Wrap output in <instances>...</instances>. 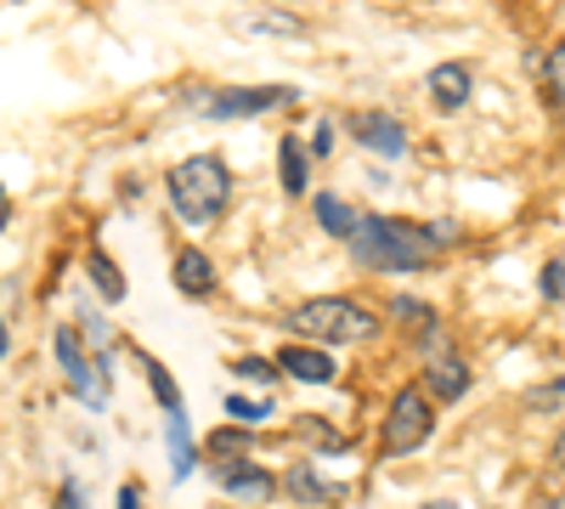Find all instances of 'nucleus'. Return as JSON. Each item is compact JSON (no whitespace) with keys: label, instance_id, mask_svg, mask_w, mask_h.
Segmentation results:
<instances>
[{"label":"nucleus","instance_id":"1","mask_svg":"<svg viewBox=\"0 0 565 509\" xmlns=\"http://www.w3.org/2000/svg\"><path fill=\"white\" fill-rule=\"evenodd\" d=\"M436 233H424L413 221H385V215H367L362 233L351 238V255L362 266H380V272H418L436 261Z\"/></svg>","mask_w":565,"mask_h":509},{"label":"nucleus","instance_id":"2","mask_svg":"<svg viewBox=\"0 0 565 509\" xmlns=\"http://www.w3.org/2000/svg\"><path fill=\"white\" fill-rule=\"evenodd\" d=\"M226 199H232V170H226L215 153H193V159H181V165L170 170V204H175V215H181L186 226L221 221Z\"/></svg>","mask_w":565,"mask_h":509},{"label":"nucleus","instance_id":"3","mask_svg":"<svg viewBox=\"0 0 565 509\" xmlns=\"http://www.w3.org/2000/svg\"><path fill=\"white\" fill-rule=\"evenodd\" d=\"M295 335L322 340V346H356V340H373V335H380V317L362 311L356 300L328 295V300H306V306L295 311Z\"/></svg>","mask_w":565,"mask_h":509},{"label":"nucleus","instance_id":"4","mask_svg":"<svg viewBox=\"0 0 565 509\" xmlns=\"http://www.w3.org/2000/svg\"><path fill=\"white\" fill-rule=\"evenodd\" d=\"M430 431H436V413H430V396H424L418 385H407V391H396V402H391V420H385V453H413V447H424L430 442Z\"/></svg>","mask_w":565,"mask_h":509},{"label":"nucleus","instance_id":"5","mask_svg":"<svg viewBox=\"0 0 565 509\" xmlns=\"http://www.w3.org/2000/svg\"><path fill=\"white\" fill-rule=\"evenodd\" d=\"M57 362L68 368V380H74V391H79V402L85 407H103L108 396H103V368H90L85 362V351H79V335L74 329H63L57 335Z\"/></svg>","mask_w":565,"mask_h":509},{"label":"nucleus","instance_id":"6","mask_svg":"<svg viewBox=\"0 0 565 509\" xmlns=\"http://www.w3.org/2000/svg\"><path fill=\"white\" fill-rule=\"evenodd\" d=\"M282 103H295V91H282V85L221 91V97H210V119H244V114H266V108H282Z\"/></svg>","mask_w":565,"mask_h":509},{"label":"nucleus","instance_id":"7","mask_svg":"<svg viewBox=\"0 0 565 509\" xmlns=\"http://www.w3.org/2000/svg\"><path fill=\"white\" fill-rule=\"evenodd\" d=\"M351 136H356L362 148L385 153V159H402V153H407V130H402L391 114H356V119H351Z\"/></svg>","mask_w":565,"mask_h":509},{"label":"nucleus","instance_id":"8","mask_svg":"<svg viewBox=\"0 0 565 509\" xmlns=\"http://www.w3.org/2000/svg\"><path fill=\"white\" fill-rule=\"evenodd\" d=\"M469 91H476V74H469L463 63H441V68H430V97H436L447 114L469 103Z\"/></svg>","mask_w":565,"mask_h":509},{"label":"nucleus","instance_id":"9","mask_svg":"<svg viewBox=\"0 0 565 509\" xmlns=\"http://www.w3.org/2000/svg\"><path fill=\"white\" fill-rule=\"evenodd\" d=\"M362 221H367V215H362L356 204H345L340 193H322V199H317V226H322V233H334V238L351 244V238L362 233Z\"/></svg>","mask_w":565,"mask_h":509},{"label":"nucleus","instance_id":"10","mask_svg":"<svg viewBox=\"0 0 565 509\" xmlns=\"http://www.w3.org/2000/svg\"><path fill=\"white\" fill-rule=\"evenodd\" d=\"M277 368L282 374H295V380H311V385H328L334 380V357L328 351H311V346H289L277 357Z\"/></svg>","mask_w":565,"mask_h":509},{"label":"nucleus","instance_id":"11","mask_svg":"<svg viewBox=\"0 0 565 509\" xmlns=\"http://www.w3.org/2000/svg\"><path fill=\"white\" fill-rule=\"evenodd\" d=\"M175 289H181V295H210V289H215V266H210V255L181 250V255H175Z\"/></svg>","mask_w":565,"mask_h":509},{"label":"nucleus","instance_id":"12","mask_svg":"<svg viewBox=\"0 0 565 509\" xmlns=\"http://www.w3.org/2000/svg\"><path fill=\"white\" fill-rule=\"evenodd\" d=\"M277 176H282V193L289 199H300L306 193V181H311V165H306V148L295 142V136H282V148H277Z\"/></svg>","mask_w":565,"mask_h":509},{"label":"nucleus","instance_id":"13","mask_svg":"<svg viewBox=\"0 0 565 509\" xmlns=\"http://www.w3.org/2000/svg\"><path fill=\"white\" fill-rule=\"evenodd\" d=\"M430 391H436L441 402H458V396L469 391V374H463V362H458V357H447V351L430 357Z\"/></svg>","mask_w":565,"mask_h":509},{"label":"nucleus","instance_id":"14","mask_svg":"<svg viewBox=\"0 0 565 509\" xmlns=\"http://www.w3.org/2000/svg\"><path fill=\"white\" fill-rule=\"evenodd\" d=\"M226 492H232V498L260 503V498H271V476H266V470H255V465H226Z\"/></svg>","mask_w":565,"mask_h":509},{"label":"nucleus","instance_id":"15","mask_svg":"<svg viewBox=\"0 0 565 509\" xmlns=\"http://www.w3.org/2000/svg\"><path fill=\"white\" fill-rule=\"evenodd\" d=\"M543 85H548L554 114L565 119V40H559V45H548V57H543Z\"/></svg>","mask_w":565,"mask_h":509},{"label":"nucleus","instance_id":"16","mask_svg":"<svg viewBox=\"0 0 565 509\" xmlns=\"http://www.w3.org/2000/svg\"><path fill=\"white\" fill-rule=\"evenodd\" d=\"M85 266H90V284H97L108 300H125V277H119V266H108L103 255H90Z\"/></svg>","mask_w":565,"mask_h":509},{"label":"nucleus","instance_id":"17","mask_svg":"<svg viewBox=\"0 0 565 509\" xmlns=\"http://www.w3.org/2000/svg\"><path fill=\"white\" fill-rule=\"evenodd\" d=\"M170 453H175V476L193 470V442H186V420H181V413H170Z\"/></svg>","mask_w":565,"mask_h":509},{"label":"nucleus","instance_id":"18","mask_svg":"<svg viewBox=\"0 0 565 509\" xmlns=\"http://www.w3.org/2000/svg\"><path fill=\"white\" fill-rule=\"evenodd\" d=\"M226 413H232V420H266V413H271V402L266 396H226Z\"/></svg>","mask_w":565,"mask_h":509},{"label":"nucleus","instance_id":"19","mask_svg":"<svg viewBox=\"0 0 565 509\" xmlns=\"http://www.w3.org/2000/svg\"><path fill=\"white\" fill-rule=\"evenodd\" d=\"M289 492H300V498H311V503H322V498H334L328 487H317V476L311 470H289Z\"/></svg>","mask_w":565,"mask_h":509},{"label":"nucleus","instance_id":"20","mask_svg":"<svg viewBox=\"0 0 565 509\" xmlns=\"http://www.w3.org/2000/svg\"><path fill=\"white\" fill-rule=\"evenodd\" d=\"M148 374H153V391H159V402H164L170 413H181V396H175V385H170V374H164V368H159V362H148Z\"/></svg>","mask_w":565,"mask_h":509},{"label":"nucleus","instance_id":"21","mask_svg":"<svg viewBox=\"0 0 565 509\" xmlns=\"http://www.w3.org/2000/svg\"><path fill=\"white\" fill-rule=\"evenodd\" d=\"M543 295H548V300L565 295V266H548V272H543Z\"/></svg>","mask_w":565,"mask_h":509},{"label":"nucleus","instance_id":"22","mask_svg":"<svg viewBox=\"0 0 565 509\" xmlns=\"http://www.w3.org/2000/svg\"><path fill=\"white\" fill-rule=\"evenodd\" d=\"M232 368H238L244 380H266V374H271V368H266L260 357H238V362H232Z\"/></svg>","mask_w":565,"mask_h":509},{"label":"nucleus","instance_id":"23","mask_svg":"<svg viewBox=\"0 0 565 509\" xmlns=\"http://www.w3.org/2000/svg\"><path fill=\"white\" fill-rule=\"evenodd\" d=\"M554 402H565V380H554V385H543V391L532 396V407H554Z\"/></svg>","mask_w":565,"mask_h":509},{"label":"nucleus","instance_id":"24","mask_svg":"<svg viewBox=\"0 0 565 509\" xmlns=\"http://www.w3.org/2000/svg\"><path fill=\"white\" fill-rule=\"evenodd\" d=\"M119 509H136V487H125V492H119Z\"/></svg>","mask_w":565,"mask_h":509},{"label":"nucleus","instance_id":"25","mask_svg":"<svg viewBox=\"0 0 565 509\" xmlns=\"http://www.w3.org/2000/svg\"><path fill=\"white\" fill-rule=\"evenodd\" d=\"M537 509H565V492H554V498H543Z\"/></svg>","mask_w":565,"mask_h":509},{"label":"nucleus","instance_id":"26","mask_svg":"<svg viewBox=\"0 0 565 509\" xmlns=\"http://www.w3.org/2000/svg\"><path fill=\"white\" fill-rule=\"evenodd\" d=\"M57 509H79V498H74V492H63V498H57Z\"/></svg>","mask_w":565,"mask_h":509},{"label":"nucleus","instance_id":"27","mask_svg":"<svg viewBox=\"0 0 565 509\" xmlns=\"http://www.w3.org/2000/svg\"><path fill=\"white\" fill-rule=\"evenodd\" d=\"M554 465H565V436L554 442Z\"/></svg>","mask_w":565,"mask_h":509},{"label":"nucleus","instance_id":"28","mask_svg":"<svg viewBox=\"0 0 565 509\" xmlns=\"http://www.w3.org/2000/svg\"><path fill=\"white\" fill-rule=\"evenodd\" d=\"M424 509H458V503L452 498H436V503H424Z\"/></svg>","mask_w":565,"mask_h":509}]
</instances>
